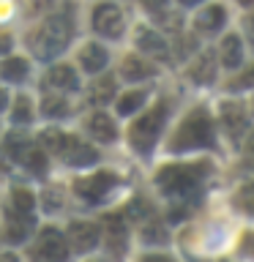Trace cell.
Returning <instances> with one entry per match:
<instances>
[{"label": "cell", "instance_id": "obj_4", "mask_svg": "<svg viewBox=\"0 0 254 262\" xmlns=\"http://www.w3.org/2000/svg\"><path fill=\"white\" fill-rule=\"evenodd\" d=\"M164 118H167V104H156L151 112H145L142 118L134 120V126L129 131V139L139 153H147L156 145V139L161 134V126H164Z\"/></svg>", "mask_w": 254, "mask_h": 262}, {"label": "cell", "instance_id": "obj_17", "mask_svg": "<svg viewBox=\"0 0 254 262\" xmlns=\"http://www.w3.org/2000/svg\"><path fill=\"white\" fill-rule=\"evenodd\" d=\"M243 60V47H241V38L235 36H227L224 41H221V63H224V69H238Z\"/></svg>", "mask_w": 254, "mask_h": 262}, {"label": "cell", "instance_id": "obj_36", "mask_svg": "<svg viewBox=\"0 0 254 262\" xmlns=\"http://www.w3.org/2000/svg\"><path fill=\"white\" fill-rule=\"evenodd\" d=\"M8 49H11V36H8V33H0V55L8 52Z\"/></svg>", "mask_w": 254, "mask_h": 262}, {"label": "cell", "instance_id": "obj_28", "mask_svg": "<svg viewBox=\"0 0 254 262\" xmlns=\"http://www.w3.org/2000/svg\"><path fill=\"white\" fill-rule=\"evenodd\" d=\"M14 123H30L33 120V104L28 96H16L14 98V112H11Z\"/></svg>", "mask_w": 254, "mask_h": 262}, {"label": "cell", "instance_id": "obj_34", "mask_svg": "<svg viewBox=\"0 0 254 262\" xmlns=\"http://www.w3.org/2000/svg\"><path fill=\"white\" fill-rule=\"evenodd\" d=\"M142 6L147 8V11H153V14H159L167 8V0H142Z\"/></svg>", "mask_w": 254, "mask_h": 262}, {"label": "cell", "instance_id": "obj_23", "mask_svg": "<svg viewBox=\"0 0 254 262\" xmlns=\"http://www.w3.org/2000/svg\"><path fill=\"white\" fill-rule=\"evenodd\" d=\"M0 77L6 82H22L28 77V60L25 57H8L3 63V69H0Z\"/></svg>", "mask_w": 254, "mask_h": 262}, {"label": "cell", "instance_id": "obj_20", "mask_svg": "<svg viewBox=\"0 0 254 262\" xmlns=\"http://www.w3.org/2000/svg\"><path fill=\"white\" fill-rule=\"evenodd\" d=\"M123 77H126L129 82H139V79H147L153 74V69H151V63H145L142 57H126V60H123Z\"/></svg>", "mask_w": 254, "mask_h": 262}, {"label": "cell", "instance_id": "obj_29", "mask_svg": "<svg viewBox=\"0 0 254 262\" xmlns=\"http://www.w3.org/2000/svg\"><path fill=\"white\" fill-rule=\"evenodd\" d=\"M41 200H44V210L47 213H55V210L63 208V191L60 188H47Z\"/></svg>", "mask_w": 254, "mask_h": 262}, {"label": "cell", "instance_id": "obj_8", "mask_svg": "<svg viewBox=\"0 0 254 262\" xmlns=\"http://www.w3.org/2000/svg\"><path fill=\"white\" fill-rule=\"evenodd\" d=\"M57 156H63V161L71 164V167H88V164H93L98 159V153L88 142H82L79 137H69V134H66Z\"/></svg>", "mask_w": 254, "mask_h": 262}, {"label": "cell", "instance_id": "obj_27", "mask_svg": "<svg viewBox=\"0 0 254 262\" xmlns=\"http://www.w3.org/2000/svg\"><path fill=\"white\" fill-rule=\"evenodd\" d=\"M142 104H145V90H131V93H126L118 101V112L120 115H131V112H137Z\"/></svg>", "mask_w": 254, "mask_h": 262}, {"label": "cell", "instance_id": "obj_26", "mask_svg": "<svg viewBox=\"0 0 254 262\" xmlns=\"http://www.w3.org/2000/svg\"><path fill=\"white\" fill-rule=\"evenodd\" d=\"M63 139H66L63 131L47 128V131H41V134H38V145L44 147L47 153H57V150H60V145H63Z\"/></svg>", "mask_w": 254, "mask_h": 262}, {"label": "cell", "instance_id": "obj_37", "mask_svg": "<svg viewBox=\"0 0 254 262\" xmlns=\"http://www.w3.org/2000/svg\"><path fill=\"white\" fill-rule=\"evenodd\" d=\"M243 251L246 254H254V235H246L243 237Z\"/></svg>", "mask_w": 254, "mask_h": 262}, {"label": "cell", "instance_id": "obj_35", "mask_svg": "<svg viewBox=\"0 0 254 262\" xmlns=\"http://www.w3.org/2000/svg\"><path fill=\"white\" fill-rule=\"evenodd\" d=\"M246 161H249L251 167H254V134L246 139Z\"/></svg>", "mask_w": 254, "mask_h": 262}, {"label": "cell", "instance_id": "obj_7", "mask_svg": "<svg viewBox=\"0 0 254 262\" xmlns=\"http://www.w3.org/2000/svg\"><path fill=\"white\" fill-rule=\"evenodd\" d=\"M112 186H115L112 172H96V175H90V178L77 180V183H74V191H77L85 202H101Z\"/></svg>", "mask_w": 254, "mask_h": 262}, {"label": "cell", "instance_id": "obj_19", "mask_svg": "<svg viewBox=\"0 0 254 262\" xmlns=\"http://www.w3.org/2000/svg\"><path fill=\"white\" fill-rule=\"evenodd\" d=\"M104 227H107V241H110L112 249H123L126 246V221H123V216H107Z\"/></svg>", "mask_w": 254, "mask_h": 262}, {"label": "cell", "instance_id": "obj_25", "mask_svg": "<svg viewBox=\"0 0 254 262\" xmlns=\"http://www.w3.org/2000/svg\"><path fill=\"white\" fill-rule=\"evenodd\" d=\"M115 93V79L112 77H101L96 82L93 88H90V101L93 104H107Z\"/></svg>", "mask_w": 254, "mask_h": 262}, {"label": "cell", "instance_id": "obj_38", "mask_svg": "<svg viewBox=\"0 0 254 262\" xmlns=\"http://www.w3.org/2000/svg\"><path fill=\"white\" fill-rule=\"evenodd\" d=\"M142 262H172V259L164 257V254H151V257H142Z\"/></svg>", "mask_w": 254, "mask_h": 262}, {"label": "cell", "instance_id": "obj_18", "mask_svg": "<svg viewBox=\"0 0 254 262\" xmlns=\"http://www.w3.org/2000/svg\"><path fill=\"white\" fill-rule=\"evenodd\" d=\"M224 19H227L224 8L221 6H208L200 16H197V28H200L202 33H216L221 25H224Z\"/></svg>", "mask_w": 254, "mask_h": 262}, {"label": "cell", "instance_id": "obj_9", "mask_svg": "<svg viewBox=\"0 0 254 262\" xmlns=\"http://www.w3.org/2000/svg\"><path fill=\"white\" fill-rule=\"evenodd\" d=\"M93 28H96V33H101V36H107V38H118L123 33V14H120V8L112 6V3L98 6L93 11Z\"/></svg>", "mask_w": 254, "mask_h": 262}, {"label": "cell", "instance_id": "obj_31", "mask_svg": "<svg viewBox=\"0 0 254 262\" xmlns=\"http://www.w3.org/2000/svg\"><path fill=\"white\" fill-rule=\"evenodd\" d=\"M129 216L131 219H145V216H151V205H147L145 200H134L129 205Z\"/></svg>", "mask_w": 254, "mask_h": 262}, {"label": "cell", "instance_id": "obj_12", "mask_svg": "<svg viewBox=\"0 0 254 262\" xmlns=\"http://www.w3.org/2000/svg\"><path fill=\"white\" fill-rule=\"evenodd\" d=\"M47 85L49 88H55V90H77L79 88V77H77V71L71 69V66H52L47 74Z\"/></svg>", "mask_w": 254, "mask_h": 262}, {"label": "cell", "instance_id": "obj_13", "mask_svg": "<svg viewBox=\"0 0 254 262\" xmlns=\"http://www.w3.org/2000/svg\"><path fill=\"white\" fill-rule=\"evenodd\" d=\"M221 126L229 134V139H238L246 131V112L238 104H224L221 106Z\"/></svg>", "mask_w": 254, "mask_h": 262}, {"label": "cell", "instance_id": "obj_5", "mask_svg": "<svg viewBox=\"0 0 254 262\" xmlns=\"http://www.w3.org/2000/svg\"><path fill=\"white\" fill-rule=\"evenodd\" d=\"M33 259L36 262H66L69 259V241L60 229L49 227L38 235L36 246H33Z\"/></svg>", "mask_w": 254, "mask_h": 262}, {"label": "cell", "instance_id": "obj_15", "mask_svg": "<svg viewBox=\"0 0 254 262\" xmlns=\"http://www.w3.org/2000/svg\"><path fill=\"white\" fill-rule=\"evenodd\" d=\"M79 63L88 74H98L107 66V49L101 44H85L79 52Z\"/></svg>", "mask_w": 254, "mask_h": 262}, {"label": "cell", "instance_id": "obj_16", "mask_svg": "<svg viewBox=\"0 0 254 262\" xmlns=\"http://www.w3.org/2000/svg\"><path fill=\"white\" fill-rule=\"evenodd\" d=\"M30 229H33V221H30V216H22V213H14V210H8L6 232H8V237H11L14 243H22L25 237L30 235Z\"/></svg>", "mask_w": 254, "mask_h": 262}, {"label": "cell", "instance_id": "obj_22", "mask_svg": "<svg viewBox=\"0 0 254 262\" xmlns=\"http://www.w3.org/2000/svg\"><path fill=\"white\" fill-rule=\"evenodd\" d=\"M41 110H44L47 118H66V115L71 112V106L60 93H47L44 101H41Z\"/></svg>", "mask_w": 254, "mask_h": 262}, {"label": "cell", "instance_id": "obj_10", "mask_svg": "<svg viewBox=\"0 0 254 262\" xmlns=\"http://www.w3.org/2000/svg\"><path fill=\"white\" fill-rule=\"evenodd\" d=\"M98 237H101V229H98L93 221H74L66 232V241L71 243L74 251H90L98 246Z\"/></svg>", "mask_w": 254, "mask_h": 262}, {"label": "cell", "instance_id": "obj_30", "mask_svg": "<svg viewBox=\"0 0 254 262\" xmlns=\"http://www.w3.org/2000/svg\"><path fill=\"white\" fill-rule=\"evenodd\" d=\"M235 200H238V205H241L246 213H251V216H254V183H246L241 191H238Z\"/></svg>", "mask_w": 254, "mask_h": 262}, {"label": "cell", "instance_id": "obj_1", "mask_svg": "<svg viewBox=\"0 0 254 262\" xmlns=\"http://www.w3.org/2000/svg\"><path fill=\"white\" fill-rule=\"evenodd\" d=\"M74 25L69 14H52L49 19L41 25L33 36V52H36L41 60H49V57L60 55L71 41Z\"/></svg>", "mask_w": 254, "mask_h": 262}, {"label": "cell", "instance_id": "obj_11", "mask_svg": "<svg viewBox=\"0 0 254 262\" xmlns=\"http://www.w3.org/2000/svg\"><path fill=\"white\" fill-rule=\"evenodd\" d=\"M137 47L142 49L145 55L156 57V60H167V55H170L167 41H164L156 30H151V28H139L137 30Z\"/></svg>", "mask_w": 254, "mask_h": 262}, {"label": "cell", "instance_id": "obj_42", "mask_svg": "<svg viewBox=\"0 0 254 262\" xmlns=\"http://www.w3.org/2000/svg\"><path fill=\"white\" fill-rule=\"evenodd\" d=\"M0 262H19L16 254H0Z\"/></svg>", "mask_w": 254, "mask_h": 262}, {"label": "cell", "instance_id": "obj_6", "mask_svg": "<svg viewBox=\"0 0 254 262\" xmlns=\"http://www.w3.org/2000/svg\"><path fill=\"white\" fill-rule=\"evenodd\" d=\"M8 150H11L14 159L19 161L25 169H30L36 178L47 175V153L41 150V147L30 145L28 139H22V137H11L8 139Z\"/></svg>", "mask_w": 254, "mask_h": 262}, {"label": "cell", "instance_id": "obj_41", "mask_svg": "<svg viewBox=\"0 0 254 262\" xmlns=\"http://www.w3.org/2000/svg\"><path fill=\"white\" fill-rule=\"evenodd\" d=\"M6 104H8V93H6V90H3V88H0V112H3V110H6Z\"/></svg>", "mask_w": 254, "mask_h": 262}, {"label": "cell", "instance_id": "obj_21", "mask_svg": "<svg viewBox=\"0 0 254 262\" xmlns=\"http://www.w3.org/2000/svg\"><path fill=\"white\" fill-rule=\"evenodd\" d=\"M33 208H36V196H33V191H30V188L16 186L11 191V210L22 213V216H30Z\"/></svg>", "mask_w": 254, "mask_h": 262}, {"label": "cell", "instance_id": "obj_44", "mask_svg": "<svg viewBox=\"0 0 254 262\" xmlns=\"http://www.w3.org/2000/svg\"><path fill=\"white\" fill-rule=\"evenodd\" d=\"M238 3H243V6H254V0H238Z\"/></svg>", "mask_w": 254, "mask_h": 262}, {"label": "cell", "instance_id": "obj_32", "mask_svg": "<svg viewBox=\"0 0 254 262\" xmlns=\"http://www.w3.org/2000/svg\"><path fill=\"white\" fill-rule=\"evenodd\" d=\"M142 237H145L147 243H161L164 237H167V232H164L159 224H151V227H145V229H142Z\"/></svg>", "mask_w": 254, "mask_h": 262}, {"label": "cell", "instance_id": "obj_3", "mask_svg": "<svg viewBox=\"0 0 254 262\" xmlns=\"http://www.w3.org/2000/svg\"><path fill=\"white\" fill-rule=\"evenodd\" d=\"M208 145H213V126L202 110L188 115L170 142L172 150H197V147H208Z\"/></svg>", "mask_w": 254, "mask_h": 262}, {"label": "cell", "instance_id": "obj_24", "mask_svg": "<svg viewBox=\"0 0 254 262\" xmlns=\"http://www.w3.org/2000/svg\"><path fill=\"white\" fill-rule=\"evenodd\" d=\"M188 74H192L194 82H202V85L213 82V77H216V69H213V57H210V55H200V60H197L192 69H188Z\"/></svg>", "mask_w": 254, "mask_h": 262}, {"label": "cell", "instance_id": "obj_33", "mask_svg": "<svg viewBox=\"0 0 254 262\" xmlns=\"http://www.w3.org/2000/svg\"><path fill=\"white\" fill-rule=\"evenodd\" d=\"M254 85V66L246 74H241V77L235 79V88H251Z\"/></svg>", "mask_w": 254, "mask_h": 262}, {"label": "cell", "instance_id": "obj_14", "mask_svg": "<svg viewBox=\"0 0 254 262\" xmlns=\"http://www.w3.org/2000/svg\"><path fill=\"white\" fill-rule=\"evenodd\" d=\"M88 131L93 139H98V142H115V137H118V128H115L112 118L104 112H96L93 118L88 120Z\"/></svg>", "mask_w": 254, "mask_h": 262}, {"label": "cell", "instance_id": "obj_40", "mask_svg": "<svg viewBox=\"0 0 254 262\" xmlns=\"http://www.w3.org/2000/svg\"><path fill=\"white\" fill-rule=\"evenodd\" d=\"M49 3H52V0H30V8L33 11H41V8H47Z\"/></svg>", "mask_w": 254, "mask_h": 262}, {"label": "cell", "instance_id": "obj_2", "mask_svg": "<svg viewBox=\"0 0 254 262\" xmlns=\"http://www.w3.org/2000/svg\"><path fill=\"white\" fill-rule=\"evenodd\" d=\"M205 172H208L205 164H172L159 172V188L170 196H188L197 191Z\"/></svg>", "mask_w": 254, "mask_h": 262}, {"label": "cell", "instance_id": "obj_39", "mask_svg": "<svg viewBox=\"0 0 254 262\" xmlns=\"http://www.w3.org/2000/svg\"><path fill=\"white\" fill-rule=\"evenodd\" d=\"M246 36H249V41L254 44V16H249V19H246Z\"/></svg>", "mask_w": 254, "mask_h": 262}, {"label": "cell", "instance_id": "obj_43", "mask_svg": "<svg viewBox=\"0 0 254 262\" xmlns=\"http://www.w3.org/2000/svg\"><path fill=\"white\" fill-rule=\"evenodd\" d=\"M178 3H183V6H194V3H200V0H178Z\"/></svg>", "mask_w": 254, "mask_h": 262}]
</instances>
